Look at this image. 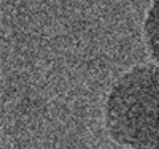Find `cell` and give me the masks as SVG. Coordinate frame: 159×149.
Returning a JSON list of instances; mask_svg holds the SVG:
<instances>
[{
	"label": "cell",
	"instance_id": "obj_1",
	"mask_svg": "<svg viewBox=\"0 0 159 149\" xmlns=\"http://www.w3.org/2000/svg\"><path fill=\"white\" fill-rule=\"evenodd\" d=\"M105 127L121 146L159 149V65H137L115 81L105 100Z\"/></svg>",
	"mask_w": 159,
	"mask_h": 149
},
{
	"label": "cell",
	"instance_id": "obj_2",
	"mask_svg": "<svg viewBox=\"0 0 159 149\" xmlns=\"http://www.w3.org/2000/svg\"><path fill=\"white\" fill-rule=\"evenodd\" d=\"M145 45L153 60L159 64V0H153L143 22Z\"/></svg>",
	"mask_w": 159,
	"mask_h": 149
}]
</instances>
